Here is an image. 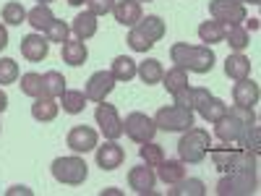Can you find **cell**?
I'll return each instance as SVG.
<instances>
[{
  "label": "cell",
  "mask_w": 261,
  "mask_h": 196,
  "mask_svg": "<svg viewBox=\"0 0 261 196\" xmlns=\"http://www.w3.org/2000/svg\"><path fill=\"white\" fill-rule=\"evenodd\" d=\"M21 92H24L27 97H45V86H42V76L39 74H24L21 76Z\"/></svg>",
  "instance_id": "obj_35"
},
{
  "label": "cell",
  "mask_w": 261,
  "mask_h": 196,
  "mask_svg": "<svg viewBox=\"0 0 261 196\" xmlns=\"http://www.w3.org/2000/svg\"><path fill=\"white\" fill-rule=\"evenodd\" d=\"M225 74H227L232 81L248 79V76H251V60H248L243 53H232V55H227V60H225Z\"/></svg>",
  "instance_id": "obj_22"
},
{
  "label": "cell",
  "mask_w": 261,
  "mask_h": 196,
  "mask_svg": "<svg viewBox=\"0 0 261 196\" xmlns=\"http://www.w3.org/2000/svg\"><path fill=\"white\" fill-rule=\"evenodd\" d=\"M110 74L115 76V81H130L136 76V60L128 55H118L110 65Z\"/></svg>",
  "instance_id": "obj_28"
},
{
  "label": "cell",
  "mask_w": 261,
  "mask_h": 196,
  "mask_svg": "<svg viewBox=\"0 0 261 196\" xmlns=\"http://www.w3.org/2000/svg\"><path fill=\"white\" fill-rule=\"evenodd\" d=\"M206 186L199 178H183L175 183V188H170V196H204Z\"/></svg>",
  "instance_id": "obj_32"
},
{
  "label": "cell",
  "mask_w": 261,
  "mask_h": 196,
  "mask_svg": "<svg viewBox=\"0 0 261 196\" xmlns=\"http://www.w3.org/2000/svg\"><path fill=\"white\" fill-rule=\"evenodd\" d=\"M139 3H151V0H139Z\"/></svg>",
  "instance_id": "obj_49"
},
{
  "label": "cell",
  "mask_w": 261,
  "mask_h": 196,
  "mask_svg": "<svg viewBox=\"0 0 261 196\" xmlns=\"http://www.w3.org/2000/svg\"><path fill=\"white\" fill-rule=\"evenodd\" d=\"M115 0H86V11H92L94 16H107L113 13Z\"/></svg>",
  "instance_id": "obj_40"
},
{
  "label": "cell",
  "mask_w": 261,
  "mask_h": 196,
  "mask_svg": "<svg viewBox=\"0 0 261 196\" xmlns=\"http://www.w3.org/2000/svg\"><path fill=\"white\" fill-rule=\"evenodd\" d=\"M68 34H71V27L68 24H65V21H53V24L45 29V37H47V42H60V45H63V42L65 39H68Z\"/></svg>",
  "instance_id": "obj_38"
},
{
  "label": "cell",
  "mask_w": 261,
  "mask_h": 196,
  "mask_svg": "<svg viewBox=\"0 0 261 196\" xmlns=\"http://www.w3.org/2000/svg\"><path fill=\"white\" fill-rule=\"evenodd\" d=\"M8 47V29L6 24H0V50H6Z\"/></svg>",
  "instance_id": "obj_42"
},
{
  "label": "cell",
  "mask_w": 261,
  "mask_h": 196,
  "mask_svg": "<svg viewBox=\"0 0 261 196\" xmlns=\"http://www.w3.org/2000/svg\"><path fill=\"white\" fill-rule=\"evenodd\" d=\"M128 47L134 50V53H149L151 47H154V42L146 39L136 27H130V32H128Z\"/></svg>",
  "instance_id": "obj_37"
},
{
  "label": "cell",
  "mask_w": 261,
  "mask_h": 196,
  "mask_svg": "<svg viewBox=\"0 0 261 196\" xmlns=\"http://www.w3.org/2000/svg\"><path fill=\"white\" fill-rule=\"evenodd\" d=\"M18 81V63L11 58H0V84Z\"/></svg>",
  "instance_id": "obj_39"
},
{
  "label": "cell",
  "mask_w": 261,
  "mask_h": 196,
  "mask_svg": "<svg viewBox=\"0 0 261 196\" xmlns=\"http://www.w3.org/2000/svg\"><path fill=\"white\" fill-rule=\"evenodd\" d=\"M170 58L175 65L193 74H209L214 68V50L209 45H188V42H175L170 47Z\"/></svg>",
  "instance_id": "obj_2"
},
{
  "label": "cell",
  "mask_w": 261,
  "mask_h": 196,
  "mask_svg": "<svg viewBox=\"0 0 261 196\" xmlns=\"http://www.w3.org/2000/svg\"><path fill=\"white\" fill-rule=\"evenodd\" d=\"M113 16H115L118 24H123V27H136L141 21V3H139V0H115Z\"/></svg>",
  "instance_id": "obj_16"
},
{
  "label": "cell",
  "mask_w": 261,
  "mask_h": 196,
  "mask_svg": "<svg viewBox=\"0 0 261 196\" xmlns=\"http://www.w3.org/2000/svg\"><path fill=\"white\" fill-rule=\"evenodd\" d=\"M209 157L220 173H232V170H246L256 173L258 157L251 149H241L238 144H222V146H209Z\"/></svg>",
  "instance_id": "obj_1"
},
{
  "label": "cell",
  "mask_w": 261,
  "mask_h": 196,
  "mask_svg": "<svg viewBox=\"0 0 261 196\" xmlns=\"http://www.w3.org/2000/svg\"><path fill=\"white\" fill-rule=\"evenodd\" d=\"M86 0H68V6H73V8H79V6H84Z\"/></svg>",
  "instance_id": "obj_46"
},
{
  "label": "cell",
  "mask_w": 261,
  "mask_h": 196,
  "mask_svg": "<svg viewBox=\"0 0 261 196\" xmlns=\"http://www.w3.org/2000/svg\"><path fill=\"white\" fill-rule=\"evenodd\" d=\"M58 110H60V105L53 97H37L32 105V118L39 123H50L58 118Z\"/></svg>",
  "instance_id": "obj_23"
},
{
  "label": "cell",
  "mask_w": 261,
  "mask_h": 196,
  "mask_svg": "<svg viewBox=\"0 0 261 196\" xmlns=\"http://www.w3.org/2000/svg\"><path fill=\"white\" fill-rule=\"evenodd\" d=\"M232 100L241 107H253L258 102V84L251 79H241L232 86Z\"/></svg>",
  "instance_id": "obj_17"
},
{
  "label": "cell",
  "mask_w": 261,
  "mask_h": 196,
  "mask_svg": "<svg viewBox=\"0 0 261 196\" xmlns=\"http://www.w3.org/2000/svg\"><path fill=\"white\" fill-rule=\"evenodd\" d=\"M227 110H230V107H227L222 100L209 97V100H206V102L199 107V115H201L206 123H217L220 118H225V115H227Z\"/></svg>",
  "instance_id": "obj_31"
},
{
  "label": "cell",
  "mask_w": 261,
  "mask_h": 196,
  "mask_svg": "<svg viewBox=\"0 0 261 196\" xmlns=\"http://www.w3.org/2000/svg\"><path fill=\"white\" fill-rule=\"evenodd\" d=\"M47 53H50V42H47V37H42L39 32L27 34L24 39H21V55H24L29 63H42L47 58Z\"/></svg>",
  "instance_id": "obj_14"
},
{
  "label": "cell",
  "mask_w": 261,
  "mask_h": 196,
  "mask_svg": "<svg viewBox=\"0 0 261 196\" xmlns=\"http://www.w3.org/2000/svg\"><path fill=\"white\" fill-rule=\"evenodd\" d=\"M246 123L243 120H238L235 115H225V118H220L214 123V136L220 139V141H225V144H238L241 141V136L246 134Z\"/></svg>",
  "instance_id": "obj_12"
},
{
  "label": "cell",
  "mask_w": 261,
  "mask_h": 196,
  "mask_svg": "<svg viewBox=\"0 0 261 196\" xmlns=\"http://www.w3.org/2000/svg\"><path fill=\"white\" fill-rule=\"evenodd\" d=\"M225 39H227L230 50H235V53H243V50L251 45L248 29H243L241 24H232V27H227V29H225Z\"/></svg>",
  "instance_id": "obj_30"
},
{
  "label": "cell",
  "mask_w": 261,
  "mask_h": 196,
  "mask_svg": "<svg viewBox=\"0 0 261 196\" xmlns=\"http://www.w3.org/2000/svg\"><path fill=\"white\" fill-rule=\"evenodd\" d=\"M154 126L157 131H186L193 126V110L188 107H180V105H167V107H160L157 115H154Z\"/></svg>",
  "instance_id": "obj_6"
},
{
  "label": "cell",
  "mask_w": 261,
  "mask_h": 196,
  "mask_svg": "<svg viewBox=\"0 0 261 196\" xmlns=\"http://www.w3.org/2000/svg\"><path fill=\"white\" fill-rule=\"evenodd\" d=\"M97 165L102 167V170H118L120 165H123V160H125V152H123V146L118 144V141H113V139H107L102 146L97 144Z\"/></svg>",
  "instance_id": "obj_13"
},
{
  "label": "cell",
  "mask_w": 261,
  "mask_h": 196,
  "mask_svg": "<svg viewBox=\"0 0 261 196\" xmlns=\"http://www.w3.org/2000/svg\"><path fill=\"white\" fill-rule=\"evenodd\" d=\"M136 76L149 86V84H160L162 76H165V68H162V60L157 58H146L141 63H136Z\"/></svg>",
  "instance_id": "obj_20"
},
{
  "label": "cell",
  "mask_w": 261,
  "mask_h": 196,
  "mask_svg": "<svg viewBox=\"0 0 261 196\" xmlns=\"http://www.w3.org/2000/svg\"><path fill=\"white\" fill-rule=\"evenodd\" d=\"M235 3H243V6H246V3H253V6H258L261 0H235Z\"/></svg>",
  "instance_id": "obj_47"
},
{
  "label": "cell",
  "mask_w": 261,
  "mask_h": 196,
  "mask_svg": "<svg viewBox=\"0 0 261 196\" xmlns=\"http://www.w3.org/2000/svg\"><path fill=\"white\" fill-rule=\"evenodd\" d=\"M162 86H165L170 94L186 89V86H188V71L180 68V65H172V68L165 71V76H162Z\"/></svg>",
  "instance_id": "obj_26"
},
{
  "label": "cell",
  "mask_w": 261,
  "mask_h": 196,
  "mask_svg": "<svg viewBox=\"0 0 261 196\" xmlns=\"http://www.w3.org/2000/svg\"><path fill=\"white\" fill-rule=\"evenodd\" d=\"M6 110H8V94L0 89V113H6Z\"/></svg>",
  "instance_id": "obj_43"
},
{
  "label": "cell",
  "mask_w": 261,
  "mask_h": 196,
  "mask_svg": "<svg viewBox=\"0 0 261 196\" xmlns=\"http://www.w3.org/2000/svg\"><path fill=\"white\" fill-rule=\"evenodd\" d=\"M55 21V13L50 11V6H42V3H37L32 11H27V24H32L37 32H45L50 24Z\"/></svg>",
  "instance_id": "obj_25"
},
{
  "label": "cell",
  "mask_w": 261,
  "mask_h": 196,
  "mask_svg": "<svg viewBox=\"0 0 261 196\" xmlns=\"http://www.w3.org/2000/svg\"><path fill=\"white\" fill-rule=\"evenodd\" d=\"M209 13L214 21H222V24L232 27V24H243L248 18V11L243 3H235V0H209Z\"/></svg>",
  "instance_id": "obj_9"
},
{
  "label": "cell",
  "mask_w": 261,
  "mask_h": 196,
  "mask_svg": "<svg viewBox=\"0 0 261 196\" xmlns=\"http://www.w3.org/2000/svg\"><path fill=\"white\" fill-rule=\"evenodd\" d=\"M256 186H258L256 173L232 170V173H222V178L217 181V193L220 196H251L256 193Z\"/></svg>",
  "instance_id": "obj_5"
},
{
  "label": "cell",
  "mask_w": 261,
  "mask_h": 196,
  "mask_svg": "<svg viewBox=\"0 0 261 196\" xmlns=\"http://www.w3.org/2000/svg\"><path fill=\"white\" fill-rule=\"evenodd\" d=\"M136 29L146 37V39H151L157 45V42L165 37V21L160 18V16H141V21L136 24Z\"/></svg>",
  "instance_id": "obj_24"
},
{
  "label": "cell",
  "mask_w": 261,
  "mask_h": 196,
  "mask_svg": "<svg viewBox=\"0 0 261 196\" xmlns=\"http://www.w3.org/2000/svg\"><path fill=\"white\" fill-rule=\"evenodd\" d=\"M60 100H63V110L68 113V115H79V113H84L86 102H89L81 89H65V92L60 94Z\"/></svg>",
  "instance_id": "obj_29"
},
{
  "label": "cell",
  "mask_w": 261,
  "mask_h": 196,
  "mask_svg": "<svg viewBox=\"0 0 261 196\" xmlns=\"http://www.w3.org/2000/svg\"><path fill=\"white\" fill-rule=\"evenodd\" d=\"M97 16L92 13V11H84V13H79L76 18H73V24H71V32L76 34V39H81V42H86V39H92L94 34H97Z\"/></svg>",
  "instance_id": "obj_19"
},
{
  "label": "cell",
  "mask_w": 261,
  "mask_h": 196,
  "mask_svg": "<svg viewBox=\"0 0 261 196\" xmlns=\"http://www.w3.org/2000/svg\"><path fill=\"white\" fill-rule=\"evenodd\" d=\"M65 144H68V149H73L76 155H86V152L97 149L99 136L92 126H73L68 131V136H65Z\"/></svg>",
  "instance_id": "obj_10"
},
{
  "label": "cell",
  "mask_w": 261,
  "mask_h": 196,
  "mask_svg": "<svg viewBox=\"0 0 261 196\" xmlns=\"http://www.w3.org/2000/svg\"><path fill=\"white\" fill-rule=\"evenodd\" d=\"M115 89V76L110 71H97L89 76V81H86V100H92V102H105V97L110 94Z\"/></svg>",
  "instance_id": "obj_11"
},
{
  "label": "cell",
  "mask_w": 261,
  "mask_h": 196,
  "mask_svg": "<svg viewBox=\"0 0 261 196\" xmlns=\"http://www.w3.org/2000/svg\"><path fill=\"white\" fill-rule=\"evenodd\" d=\"M209 97H212L209 89H204V86H193V89H191V107H193V110H199Z\"/></svg>",
  "instance_id": "obj_41"
},
{
  "label": "cell",
  "mask_w": 261,
  "mask_h": 196,
  "mask_svg": "<svg viewBox=\"0 0 261 196\" xmlns=\"http://www.w3.org/2000/svg\"><path fill=\"white\" fill-rule=\"evenodd\" d=\"M139 157H141L144 165L157 167V165L165 160V149H162L160 144H154V141H144V144L139 146Z\"/></svg>",
  "instance_id": "obj_34"
},
{
  "label": "cell",
  "mask_w": 261,
  "mask_h": 196,
  "mask_svg": "<svg viewBox=\"0 0 261 196\" xmlns=\"http://www.w3.org/2000/svg\"><path fill=\"white\" fill-rule=\"evenodd\" d=\"M42 86H45V97H60L65 92V79L60 71H47L42 74Z\"/></svg>",
  "instance_id": "obj_33"
},
{
  "label": "cell",
  "mask_w": 261,
  "mask_h": 196,
  "mask_svg": "<svg viewBox=\"0 0 261 196\" xmlns=\"http://www.w3.org/2000/svg\"><path fill=\"white\" fill-rule=\"evenodd\" d=\"M209 146H212L209 131L191 126V128L183 131V136H180V141H178V155H180V160H183L186 165H199V162L206 160Z\"/></svg>",
  "instance_id": "obj_3"
},
{
  "label": "cell",
  "mask_w": 261,
  "mask_h": 196,
  "mask_svg": "<svg viewBox=\"0 0 261 196\" xmlns=\"http://www.w3.org/2000/svg\"><path fill=\"white\" fill-rule=\"evenodd\" d=\"M8 193H11V196H13V193H32V191H29V188H27V186H13V188H11V191H8Z\"/></svg>",
  "instance_id": "obj_44"
},
{
  "label": "cell",
  "mask_w": 261,
  "mask_h": 196,
  "mask_svg": "<svg viewBox=\"0 0 261 196\" xmlns=\"http://www.w3.org/2000/svg\"><path fill=\"white\" fill-rule=\"evenodd\" d=\"M157 178L167 186H175L178 181L186 178V162L183 160H162L157 165Z\"/></svg>",
  "instance_id": "obj_18"
},
{
  "label": "cell",
  "mask_w": 261,
  "mask_h": 196,
  "mask_svg": "<svg viewBox=\"0 0 261 196\" xmlns=\"http://www.w3.org/2000/svg\"><path fill=\"white\" fill-rule=\"evenodd\" d=\"M53 178L63 186H81L89 176V165H86L79 155H71V157H58L53 160Z\"/></svg>",
  "instance_id": "obj_4"
},
{
  "label": "cell",
  "mask_w": 261,
  "mask_h": 196,
  "mask_svg": "<svg viewBox=\"0 0 261 196\" xmlns=\"http://www.w3.org/2000/svg\"><path fill=\"white\" fill-rule=\"evenodd\" d=\"M225 29L227 24H222V21H204V24L199 27V39L206 42V45H217V42H225Z\"/></svg>",
  "instance_id": "obj_27"
},
{
  "label": "cell",
  "mask_w": 261,
  "mask_h": 196,
  "mask_svg": "<svg viewBox=\"0 0 261 196\" xmlns=\"http://www.w3.org/2000/svg\"><path fill=\"white\" fill-rule=\"evenodd\" d=\"M123 134L136 141V144H144V141H151L157 134V126H154V118H149L146 113H130L125 115L123 120Z\"/></svg>",
  "instance_id": "obj_7"
},
{
  "label": "cell",
  "mask_w": 261,
  "mask_h": 196,
  "mask_svg": "<svg viewBox=\"0 0 261 196\" xmlns=\"http://www.w3.org/2000/svg\"><path fill=\"white\" fill-rule=\"evenodd\" d=\"M94 120H97L99 131L105 134V139H113V141H118V139L123 136V118H120V113H118V107H115V105L97 102Z\"/></svg>",
  "instance_id": "obj_8"
},
{
  "label": "cell",
  "mask_w": 261,
  "mask_h": 196,
  "mask_svg": "<svg viewBox=\"0 0 261 196\" xmlns=\"http://www.w3.org/2000/svg\"><path fill=\"white\" fill-rule=\"evenodd\" d=\"M37 3H42V6H50V3H53V0H37Z\"/></svg>",
  "instance_id": "obj_48"
},
{
  "label": "cell",
  "mask_w": 261,
  "mask_h": 196,
  "mask_svg": "<svg viewBox=\"0 0 261 196\" xmlns=\"http://www.w3.org/2000/svg\"><path fill=\"white\" fill-rule=\"evenodd\" d=\"M154 183H157V176L149 165H139V167L128 170V186L136 193H151L154 191Z\"/></svg>",
  "instance_id": "obj_15"
},
{
  "label": "cell",
  "mask_w": 261,
  "mask_h": 196,
  "mask_svg": "<svg viewBox=\"0 0 261 196\" xmlns=\"http://www.w3.org/2000/svg\"><path fill=\"white\" fill-rule=\"evenodd\" d=\"M246 24H248V29H258V18H246Z\"/></svg>",
  "instance_id": "obj_45"
},
{
  "label": "cell",
  "mask_w": 261,
  "mask_h": 196,
  "mask_svg": "<svg viewBox=\"0 0 261 196\" xmlns=\"http://www.w3.org/2000/svg\"><path fill=\"white\" fill-rule=\"evenodd\" d=\"M3 21L8 27H21L27 21V8L21 3H6L3 6Z\"/></svg>",
  "instance_id": "obj_36"
},
{
  "label": "cell",
  "mask_w": 261,
  "mask_h": 196,
  "mask_svg": "<svg viewBox=\"0 0 261 196\" xmlns=\"http://www.w3.org/2000/svg\"><path fill=\"white\" fill-rule=\"evenodd\" d=\"M63 63H68V65H84L86 58H89V50H86V45L81 39H65L63 42Z\"/></svg>",
  "instance_id": "obj_21"
}]
</instances>
